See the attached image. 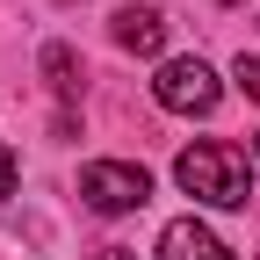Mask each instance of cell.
<instances>
[{"instance_id":"obj_2","label":"cell","mask_w":260,"mask_h":260,"mask_svg":"<svg viewBox=\"0 0 260 260\" xmlns=\"http://www.w3.org/2000/svg\"><path fill=\"white\" fill-rule=\"evenodd\" d=\"M80 195H87V210L123 217V210H145L152 203V174L130 167V159H87L80 167Z\"/></svg>"},{"instance_id":"obj_3","label":"cell","mask_w":260,"mask_h":260,"mask_svg":"<svg viewBox=\"0 0 260 260\" xmlns=\"http://www.w3.org/2000/svg\"><path fill=\"white\" fill-rule=\"evenodd\" d=\"M152 94H159V109H174V116H210L224 102V80L210 73L203 58H167L159 80H152Z\"/></svg>"},{"instance_id":"obj_4","label":"cell","mask_w":260,"mask_h":260,"mask_svg":"<svg viewBox=\"0 0 260 260\" xmlns=\"http://www.w3.org/2000/svg\"><path fill=\"white\" fill-rule=\"evenodd\" d=\"M159 260H239V253L224 246L203 217H174L167 232H159Z\"/></svg>"},{"instance_id":"obj_9","label":"cell","mask_w":260,"mask_h":260,"mask_svg":"<svg viewBox=\"0 0 260 260\" xmlns=\"http://www.w3.org/2000/svg\"><path fill=\"white\" fill-rule=\"evenodd\" d=\"M102 260H138V253H130V246H109V253H102Z\"/></svg>"},{"instance_id":"obj_6","label":"cell","mask_w":260,"mask_h":260,"mask_svg":"<svg viewBox=\"0 0 260 260\" xmlns=\"http://www.w3.org/2000/svg\"><path fill=\"white\" fill-rule=\"evenodd\" d=\"M44 80H51L58 94H80V58H73V44H44Z\"/></svg>"},{"instance_id":"obj_10","label":"cell","mask_w":260,"mask_h":260,"mask_svg":"<svg viewBox=\"0 0 260 260\" xmlns=\"http://www.w3.org/2000/svg\"><path fill=\"white\" fill-rule=\"evenodd\" d=\"M253 159H260V130H253Z\"/></svg>"},{"instance_id":"obj_7","label":"cell","mask_w":260,"mask_h":260,"mask_svg":"<svg viewBox=\"0 0 260 260\" xmlns=\"http://www.w3.org/2000/svg\"><path fill=\"white\" fill-rule=\"evenodd\" d=\"M239 87H246V94H253V102H260V58H253V51H246V58H239Z\"/></svg>"},{"instance_id":"obj_5","label":"cell","mask_w":260,"mask_h":260,"mask_svg":"<svg viewBox=\"0 0 260 260\" xmlns=\"http://www.w3.org/2000/svg\"><path fill=\"white\" fill-rule=\"evenodd\" d=\"M116 44L123 51H138V58H152L159 44H167V15H159V8H116Z\"/></svg>"},{"instance_id":"obj_8","label":"cell","mask_w":260,"mask_h":260,"mask_svg":"<svg viewBox=\"0 0 260 260\" xmlns=\"http://www.w3.org/2000/svg\"><path fill=\"white\" fill-rule=\"evenodd\" d=\"M8 195H15V152L0 145V203H8Z\"/></svg>"},{"instance_id":"obj_1","label":"cell","mask_w":260,"mask_h":260,"mask_svg":"<svg viewBox=\"0 0 260 260\" xmlns=\"http://www.w3.org/2000/svg\"><path fill=\"white\" fill-rule=\"evenodd\" d=\"M174 181L210 210H246L253 203V167H246L239 145H188L174 159Z\"/></svg>"}]
</instances>
